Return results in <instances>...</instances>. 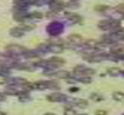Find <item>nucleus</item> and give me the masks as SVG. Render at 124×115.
Segmentation results:
<instances>
[{
    "mask_svg": "<svg viewBox=\"0 0 124 115\" xmlns=\"http://www.w3.org/2000/svg\"><path fill=\"white\" fill-rule=\"evenodd\" d=\"M79 81H82V83H85V84H89L92 83V78H90L89 76H83L81 77V78H78Z\"/></svg>",
    "mask_w": 124,
    "mask_h": 115,
    "instance_id": "nucleus-12",
    "label": "nucleus"
},
{
    "mask_svg": "<svg viewBox=\"0 0 124 115\" xmlns=\"http://www.w3.org/2000/svg\"><path fill=\"white\" fill-rule=\"evenodd\" d=\"M81 115H87V114H81Z\"/></svg>",
    "mask_w": 124,
    "mask_h": 115,
    "instance_id": "nucleus-20",
    "label": "nucleus"
},
{
    "mask_svg": "<svg viewBox=\"0 0 124 115\" xmlns=\"http://www.w3.org/2000/svg\"><path fill=\"white\" fill-rule=\"evenodd\" d=\"M69 39H70V41H72V43H82V37L78 36V35H71V36L69 37Z\"/></svg>",
    "mask_w": 124,
    "mask_h": 115,
    "instance_id": "nucleus-8",
    "label": "nucleus"
},
{
    "mask_svg": "<svg viewBox=\"0 0 124 115\" xmlns=\"http://www.w3.org/2000/svg\"><path fill=\"white\" fill-rule=\"evenodd\" d=\"M112 97H113V99L116 101H124V93H123L122 91H116V92H113Z\"/></svg>",
    "mask_w": 124,
    "mask_h": 115,
    "instance_id": "nucleus-6",
    "label": "nucleus"
},
{
    "mask_svg": "<svg viewBox=\"0 0 124 115\" xmlns=\"http://www.w3.org/2000/svg\"><path fill=\"white\" fill-rule=\"evenodd\" d=\"M85 60H87L88 62H100L102 60L108 59V56L105 53H101V54H92V56H86L84 58Z\"/></svg>",
    "mask_w": 124,
    "mask_h": 115,
    "instance_id": "nucleus-1",
    "label": "nucleus"
},
{
    "mask_svg": "<svg viewBox=\"0 0 124 115\" xmlns=\"http://www.w3.org/2000/svg\"><path fill=\"white\" fill-rule=\"evenodd\" d=\"M98 27L102 30H110V28H111V21H110V20L100 21L98 23Z\"/></svg>",
    "mask_w": 124,
    "mask_h": 115,
    "instance_id": "nucleus-2",
    "label": "nucleus"
},
{
    "mask_svg": "<svg viewBox=\"0 0 124 115\" xmlns=\"http://www.w3.org/2000/svg\"><path fill=\"white\" fill-rule=\"evenodd\" d=\"M120 40H123V41H124V33H123L122 35H121V37H120Z\"/></svg>",
    "mask_w": 124,
    "mask_h": 115,
    "instance_id": "nucleus-17",
    "label": "nucleus"
},
{
    "mask_svg": "<svg viewBox=\"0 0 124 115\" xmlns=\"http://www.w3.org/2000/svg\"><path fill=\"white\" fill-rule=\"evenodd\" d=\"M96 114H97V115H107L106 111H97Z\"/></svg>",
    "mask_w": 124,
    "mask_h": 115,
    "instance_id": "nucleus-16",
    "label": "nucleus"
},
{
    "mask_svg": "<svg viewBox=\"0 0 124 115\" xmlns=\"http://www.w3.org/2000/svg\"><path fill=\"white\" fill-rule=\"evenodd\" d=\"M114 10L116 11V12H119L120 14H122L124 15V3H120V4H118V6L114 8Z\"/></svg>",
    "mask_w": 124,
    "mask_h": 115,
    "instance_id": "nucleus-10",
    "label": "nucleus"
},
{
    "mask_svg": "<svg viewBox=\"0 0 124 115\" xmlns=\"http://www.w3.org/2000/svg\"><path fill=\"white\" fill-rule=\"evenodd\" d=\"M64 115H76V112L73 109H66L64 111Z\"/></svg>",
    "mask_w": 124,
    "mask_h": 115,
    "instance_id": "nucleus-13",
    "label": "nucleus"
},
{
    "mask_svg": "<svg viewBox=\"0 0 124 115\" xmlns=\"http://www.w3.org/2000/svg\"><path fill=\"white\" fill-rule=\"evenodd\" d=\"M110 51H111V53H113V54H123V52H124V46L122 45H114V46H112V48L110 49Z\"/></svg>",
    "mask_w": 124,
    "mask_h": 115,
    "instance_id": "nucleus-3",
    "label": "nucleus"
},
{
    "mask_svg": "<svg viewBox=\"0 0 124 115\" xmlns=\"http://www.w3.org/2000/svg\"><path fill=\"white\" fill-rule=\"evenodd\" d=\"M75 103H76V105L77 107H79V108H86L87 107V104H88L86 100H78V99L76 100V102Z\"/></svg>",
    "mask_w": 124,
    "mask_h": 115,
    "instance_id": "nucleus-11",
    "label": "nucleus"
},
{
    "mask_svg": "<svg viewBox=\"0 0 124 115\" xmlns=\"http://www.w3.org/2000/svg\"><path fill=\"white\" fill-rule=\"evenodd\" d=\"M123 19H124V15H123Z\"/></svg>",
    "mask_w": 124,
    "mask_h": 115,
    "instance_id": "nucleus-21",
    "label": "nucleus"
},
{
    "mask_svg": "<svg viewBox=\"0 0 124 115\" xmlns=\"http://www.w3.org/2000/svg\"><path fill=\"white\" fill-rule=\"evenodd\" d=\"M123 75H124V73H123Z\"/></svg>",
    "mask_w": 124,
    "mask_h": 115,
    "instance_id": "nucleus-22",
    "label": "nucleus"
},
{
    "mask_svg": "<svg viewBox=\"0 0 124 115\" xmlns=\"http://www.w3.org/2000/svg\"><path fill=\"white\" fill-rule=\"evenodd\" d=\"M45 115H54V114H52V113H47V114H45Z\"/></svg>",
    "mask_w": 124,
    "mask_h": 115,
    "instance_id": "nucleus-19",
    "label": "nucleus"
},
{
    "mask_svg": "<svg viewBox=\"0 0 124 115\" xmlns=\"http://www.w3.org/2000/svg\"><path fill=\"white\" fill-rule=\"evenodd\" d=\"M57 76L61 77V78H66L69 76V74H68V72H59V73H57Z\"/></svg>",
    "mask_w": 124,
    "mask_h": 115,
    "instance_id": "nucleus-14",
    "label": "nucleus"
},
{
    "mask_svg": "<svg viewBox=\"0 0 124 115\" xmlns=\"http://www.w3.org/2000/svg\"><path fill=\"white\" fill-rule=\"evenodd\" d=\"M108 74L110 76H118L121 74V70L119 67H110L108 68Z\"/></svg>",
    "mask_w": 124,
    "mask_h": 115,
    "instance_id": "nucleus-5",
    "label": "nucleus"
},
{
    "mask_svg": "<svg viewBox=\"0 0 124 115\" xmlns=\"http://www.w3.org/2000/svg\"><path fill=\"white\" fill-rule=\"evenodd\" d=\"M66 16H68L69 19L71 20V21L75 22V23H77V22H81V21H82L81 16H79V15H77V14H75V13H70V14H68Z\"/></svg>",
    "mask_w": 124,
    "mask_h": 115,
    "instance_id": "nucleus-7",
    "label": "nucleus"
},
{
    "mask_svg": "<svg viewBox=\"0 0 124 115\" xmlns=\"http://www.w3.org/2000/svg\"><path fill=\"white\" fill-rule=\"evenodd\" d=\"M76 90H78V89H77V88H72V89H71V91L74 92V91H76Z\"/></svg>",
    "mask_w": 124,
    "mask_h": 115,
    "instance_id": "nucleus-18",
    "label": "nucleus"
},
{
    "mask_svg": "<svg viewBox=\"0 0 124 115\" xmlns=\"http://www.w3.org/2000/svg\"><path fill=\"white\" fill-rule=\"evenodd\" d=\"M65 98H66V97L64 96V94L60 93V92H56V93H52L51 96L48 97L49 101H63Z\"/></svg>",
    "mask_w": 124,
    "mask_h": 115,
    "instance_id": "nucleus-4",
    "label": "nucleus"
},
{
    "mask_svg": "<svg viewBox=\"0 0 124 115\" xmlns=\"http://www.w3.org/2000/svg\"><path fill=\"white\" fill-rule=\"evenodd\" d=\"M123 115H124V114H123Z\"/></svg>",
    "mask_w": 124,
    "mask_h": 115,
    "instance_id": "nucleus-23",
    "label": "nucleus"
},
{
    "mask_svg": "<svg viewBox=\"0 0 124 115\" xmlns=\"http://www.w3.org/2000/svg\"><path fill=\"white\" fill-rule=\"evenodd\" d=\"M95 10H96V11H99V12H101V13H105L106 11L109 10V7L105 6V4H99V6H96V7H95Z\"/></svg>",
    "mask_w": 124,
    "mask_h": 115,
    "instance_id": "nucleus-9",
    "label": "nucleus"
},
{
    "mask_svg": "<svg viewBox=\"0 0 124 115\" xmlns=\"http://www.w3.org/2000/svg\"><path fill=\"white\" fill-rule=\"evenodd\" d=\"M92 99H94L95 101H101L102 100V97L97 94V93H94V94H92Z\"/></svg>",
    "mask_w": 124,
    "mask_h": 115,
    "instance_id": "nucleus-15",
    "label": "nucleus"
}]
</instances>
